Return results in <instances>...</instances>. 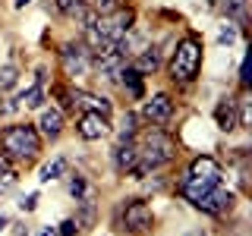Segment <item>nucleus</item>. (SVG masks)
<instances>
[{"label":"nucleus","instance_id":"obj_18","mask_svg":"<svg viewBox=\"0 0 252 236\" xmlns=\"http://www.w3.org/2000/svg\"><path fill=\"white\" fill-rule=\"evenodd\" d=\"M66 173V157H54L51 164L41 167V183H51V179H60Z\"/></svg>","mask_w":252,"mask_h":236},{"label":"nucleus","instance_id":"obj_4","mask_svg":"<svg viewBox=\"0 0 252 236\" xmlns=\"http://www.w3.org/2000/svg\"><path fill=\"white\" fill-rule=\"evenodd\" d=\"M199 66H202V44H199L195 35H189L177 44V51H173V57H170L173 82H192V79L199 76Z\"/></svg>","mask_w":252,"mask_h":236},{"label":"nucleus","instance_id":"obj_14","mask_svg":"<svg viewBox=\"0 0 252 236\" xmlns=\"http://www.w3.org/2000/svg\"><path fill=\"white\" fill-rule=\"evenodd\" d=\"M38 126H41V136H44V139H57L60 132H63V110H57V107H44Z\"/></svg>","mask_w":252,"mask_h":236},{"label":"nucleus","instance_id":"obj_25","mask_svg":"<svg viewBox=\"0 0 252 236\" xmlns=\"http://www.w3.org/2000/svg\"><path fill=\"white\" fill-rule=\"evenodd\" d=\"M218 41L220 44H233L236 41V29L233 26H224V29H220V35H218Z\"/></svg>","mask_w":252,"mask_h":236},{"label":"nucleus","instance_id":"obj_15","mask_svg":"<svg viewBox=\"0 0 252 236\" xmlns=\"http://www.w3.org/2000/svg\"><path fill=\"white\" fill-rule=\"evenodd\" d=\"M158 66H161V60H158V51H155V47H145V51L139 54V60L132 63V69H136L139 76H148V73H155Z\"/></svg>","mask_w":252,"mask_h":236},{"label":"nucleus","instance_id":"obj_1","mask_svg":"<svg viewBox=\"0 0 252 236\" xmlns=\"http://www.w3.org/2000/svg\"><path fill=\"white\" fill-rule=\"evenodd\" d=\"M136 151H139V161H136L132 177H145L148 170H158V167H164L167 161H173V154H177V142H173L164 129H148L145 136L136 142Z\"/></svg>","mask_w":252,"mask_h":236},{"label":"nucleus","instance_id":"obj_27","mask_svg":"<svg viewBox=\"0 0 252 236\" xmlns=\"http://www.w3.org/2000/svg\"><path fill=\"white\" fill-rule=\"evenodd\" d=\"M16 107H19V101H6V104H0V114L6 117V114H13Z\"/></svg>","mask_w":252,"mask_h":236},{"label":"nucleus","instance_id":"obj_9","mask_svg":"<svg viewBox=\"0 0 252 236\" xmlns=\"http://www.w3.org/2000/svg\"><path fill=\"white\" fill-rule=\"evenodd\" d=\"M142 117H145L148 123H155V126H167L170 123V117H173V101H170V94H155V98H148L145 104H142Z\"/></svg>","mask_w":252,"mask_h":236},{"label":"nucleus","instance_id":"obj_8","mask_svg":"<svg viewBox=\"0 0 252 236\" xmlns=\"http://www.w3.org/2000/svg\"><path fill=\"white\" fill-rule=\"evenodd\" d=\"M76 132H79V136H82L85 142H98V139H104L107 132H110V123H107V117H104V114L85 110V114L79 117V123H76Z\"/></svg>","mask_w":252,"mask_h":236},{"label":"nucleus","instance_id":"obj_10","mask_svg":"<svg viewBox=\"0 0 252 236\" xmlns=\"http://www.w3.org/2000/svg\"><path fill=\"white\" fill-rule=\"evenodd\" d=\"M126 54H120V51H107V54H101L98 57V63H94V69H98V76L101 79H110V82H117L120 79V73L126 69Z\"/></svg>","mask_w":252,"mask_h":236},{"label":"nucleus","instance_id":"obj_12","mask_svg":"<svg viewBox=\"0 0 252 236\" xmlns=\"http://www.w3.org/2000/svg\"><path fill=\"white\" fill-rule=\"evenodd\" d=\"M215 120H218V129L230 132L240 126V117H236V101L233 98H220L218 107H215Z\"/></svg>","mask_w":252,"mask_h":236},{"label":"nucleus","instance_id":"obj_31","mask_svg":"<svg viewBox=\"0 0 252 236\" xmlns=\"http://www.w3.org/2000/svg\"><path fill=\"white\" fill-rule=\"evenodd\" d=\"M6 224H10V220H6V217H0V230H3V227H6Z\"/></svg>","mask_w":252,"mask_h":236},{"label":"nucleus","instance_id":"obj_3","mask_svg":"<svg viewBox=\"0 0 252 236\" xmlns=\"http://www.w3.org/2000/svg\"><path fill=\"white\" fill-rule=\"evenodd\" d=\"M0 145H3V154H6V157L32 161V157L41 151V136H38L35 126L16 123V126H10V129H3V136H0Z\"/></svg>","mask_w":252,"mask_h":236},{"label":"nucleus","instance_id":"obj_23","mask_svg":"<svg viewBox=\"0 0 252 236\" xmlns=\"http://www.w3.org/2000/svg\"><path fill=\"white\" fill-rule=\"evenodd\" d=\"M13 186H16V173L13 170H0V195L10 192Z\"/></svg>","mask_w":252,"mask_h":236},{"label":"nucleus","instance_id":"obj_6","mask_svg":"<svg viewBox=\"0 0 252 236\" xmlns=\"http://www.w3.org/2000/svg\"><path fill=\"white\" fill-rule=\"evenodd\" d=\"M60 63H63V73L69 79H79L89 73V47L82 41H66L60 47Z\"/></svg>","mask_w":252,"mask_h":236},{"label":"nucleus","instance_id":"obj_24","mask_svg":"<svg viewBox=\"0 0 252 236\" xmlns=\"http://www.w3.org/2000/svg\"><path fill=\"white\" fill-rule=\"evenodd\" d=\"M76 233H79V220H73V217L63 220L60 230H57V236H76Z\"/></svg>","mask_w":252,"mask_h":236},{"label":"nucleus","instance_id":"obj_26","mask_svg":"<svg viewBox=\"0 0 252 236\" xmlns=\"http://www.w3.org/2000/svg\"><path fill=\"white\" fill-rule=\"evenodd\" d=\"M19 208H22V211H35V208H38V192H32V195H26V199L19 202Z\"/></svg>","mask_w":252,"mask_h":236},{"label":"nucleus","instance_id":"obj_13","mask_svg":"<svg viewBox=\"0 0 252 236\" xmlns=\"http://www.w3.org/2000/svg\"><path fill=\"white\" fill-rule=\"evenodd\" d=\"M69 101L73 107H85V110H94V114H104L110 117V101L107 98H98V94H89V91H69Z\"/></svg>","mask_w":252,"mask_h":236},{"label":"nucleus","instance_id":"obj_29","mask_svg":"<svg viewBox=\"0 0 252 236\" xmlns=\"http://www.w3.org/2000/svg\"><path fill=\"white\" fill-rule=\"evenodd\" d=\"M32 3V0H13V6H16V10H22V6H29Z\"/></svg>","mask_w":252,"mask_h":236},{"label":"nucleus","instance_id":"obj_2","mask_svg":"<svg viewBox=\"0 0 252 236\" xmlns=\"http://www.w3.org/2000/svg\"><path fill=\"white\" fill-rule=\"evenodd\" d=\"M220 177H224V173H220V164L211 154H202V157H195V161L189 164L186 177L180 179V192H183L186 202H195L199 195L208 192V189L220 186Z\"/></svg>","mask_w":252,"mask_h":236},{"label":"nucleus","instance_id":"obj_16","mask_svg":"<svg viewBox=\"0 0 252 236\" xmlns=\"http://www.w3.org/2000/svg\"><path fill=\"white\" fill-rule=\"evenodd\" d=\"M16 101H19V104H26V107H41V104H44V85H41V82H35L32 88L22 91Z\"/></svg>","mask_w":252,"mask_h":236},{"label":"nucleus","instance_id":"obj_5","mask_svg":"<svg viewBox=\"0 0 252 236\" xmlns=\"http://www.w3.org/2000/svg\"><path fill=\"white\" fill-rule=\"evenodd\" d=\"M152 208H148L145 202H139V199H129L120 208V227L126 233H145V230H152Z\"/></svg>","mask_w":252,"mask_h":236},{"label":"nucleus","instance_id":"obj_21","mask_svg":"<svg viewBox=\"0 0 252 236\" xmlns=\"http://www.w3.org/2000/svg\"><path fill=\"white\" fill-rule=\"evenodd\" d=\"M54 6H57L63 16H79V10L85 6V0H54Z\"/></svg>","mask_w":252,"mask_h":236},{"label":"nucleus","instance_id":"obj_19","mask_svg":"<svg viewBox=\"0 0 252 236\" xmlns=\"http://www.w3.org/2000/svg\"><path fill=\"white\" fill-rule=\"evenodd\" d=\"M85 6L94 13V16H104V13H114L123 6V0H85Z\"/></svg>","mask_w":252,"mask_h":236},{"label":"nucleus","instance_id":"obj_11","mask_svg":"<svg viewBox=\"0 0 252 236\" xmlns=\"http://www.w3.org/2000/svg\"><path fill=\"white\" fill-rule=\"evenodd\" d=\"M136 161H139L136 142H132V139H120V145L114 148V167L120 173H132V170H136Z\"/></svg>","mask_w":252,"mask_h":236},{"label":"nucleus","instance_id":"obj_20","mask_svg":"<svg viewBox=\"0 0 252 236\" xmlns=\"http://www.w3.org/2000/svg\"><path fill=\"white\" fill-rule=\"evenodd\" d=\"M19 82V69L16 66H0V91H10Z\"/></svg>","mask_w":252,"mask_h":236},{"label":"nucleus","instance_id":"obj_30","mask_svg":"<svg viewBox=\"0 0 252 236\" xmlns=\"http://www.w3.org/2000/svg\"><path fill=\"white\" fill-rule=\"evenodd\" d=\"M41 236H57V230H54V227H44V230H41Z\"/></svg>","mask_w":252,"mask_h":236},{"label":"nucleus","instance_id":"obj_28","mask_svg":"<svg viewBox=\"0 0 252 236\" xmlns=\"http://www.w3.org/2000/svg\"><path fill=\"white\" fill-rule=\"evenodd\" d=\"M0 170H10V157L6 154H0Z\"/></svg>","mask_w":252,"mask_h":236},{"label":"nucleus","instance_id":"obj_22","mask_svg":"<svg viewBox=\"0 0 252 236\" xmlns=\"http://www.w3.org/2000/svg\"><path fill=\"white\" fill-rule=\"evenodd\" d=\"M69 195H73V199H89V186H85V179L82 177H73L69 179Z\"/></svg>","mask_w":252,"mask_h":236},{"label":"nucleus","instance_id":"obj_17","mask_svg":"<svg viewBox=\"0 0 252 236\" xmlns=\"http://www.w3.org/2000/svg\"><path fill=\"white\" fill-rule=\"evenodd\" d=\"M120 79H123V85L129 88V94L132 98H142V76L132 69V63H126V69L120 73Z\"/></svg>","mask_w":252,"mask_h":236},{"label":"nucleus","instance_id":"obj_7","mask_svg":"<svg viewBox=\"0 0 252 236\" xmlns=\"http://www.w3.org/2000/svg\"><path fill=\"white\" fill-rule=\"evenodd\" d=\"M192 205L199 211H205V214H224V211L233 208V192L224 189V186H215V189H208L205 195H199Z\"/></svg>","mask_w":252,"mask_h":236}]
</instances>
